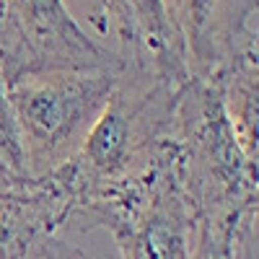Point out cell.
I'll return each instance as SVG.
<instances>
[{
	"mask_svg": "<svg viewBox=\"0 0 259 259\" xmlns=\"http://www.w3.org/2000/svg\"><path fill=\"white\" fill-rule=\"evenodd\" d=\"M184 83L135 65L124 68L78 153L50 174L70 200V221L148 179L174 156L177 101Z\"/></svg>",
	"mask_w": 259,
	"mask_h": 259,
	"instance_id": "cell-1",
	"label": "cell"
},
{
	"mask_svg": "<svg viewBox=\"0 0 259 259\" xmlns=\"http://www.w3.org/2000/svg\"><path fill=\"white\" fill-rule=\"evenodd\" d=\"M124 68H39L6 83L26 177H47L78 153Z\"/></svg>",
	"mask_w": 259,
	"mask_h": 259,
	"instance_id": "cell-2",
	"label": "cell"
},
{
	"mask_svg": "<svg viewBox=\"0 0 259 259\" xmlns=\"http://www.w3.org/2000/svg\"><path fill=\"white\" fill-rule=\"evenodd\" d=\"M174 143L182 187L197 221L207 215H256V163L236 143L212 73L189 75L182 85Z\"/></svg>",
	"mask_w": 259,
	"mask_h": 259,
	"instance_id": "cell-3",
	"label": "cell"
},
{
	"mask_svg": "<svg viewBox=\"0 0 259 259\" xmlns=\"http://www.w3.org/2000/svg\"><path fill=\"white\" fill-rule=\"evenodd\" d=\"M80 221L109 231L122 259H192L197 212L182 187L177 148L148 179L96 202Z\"/></svg>",
	"mask_w": 259,
	"mask_h": 259,
	"instance_id": "cell-4",
	"label": "cell"
},
{
	"mask_svg": "<svg viewBox=\"0 0 259 259\" xmlns=\"http://www.w3.org/2000/svg\"><path fill=\"white\" fill-rule=\"evenodd\" d=\"M70 215V200L50 174L18 179L0 194V259H83L57 239Z\"/></svg>",
	"mask_w": 259,
	"mask_h": 259,
	"instance_id": "cell-5",
	"label": "cell"
},
{
	"mask_svg": "<svg viewBox=\"0 0 259 259\" xmlns=\"http://www.w3.org/2000/svg\"><path fill=\"white\" fill-rule=\"evenodd\" d=\"M187 45L189 73L210 75L244 50H256V0H166Z\"/></svg>",
	"mask_w": 259,
	"mask_h": 259,
	"instance_id": "cell-6",
	"label": "cell"
},
{
	"mask_svg": "<svg viewBox=\"0 0 259 259\" xmlns=\"http://www.w3.org/2000/svg\"><path fill=\"white\" fill-rule=\"evenodd\" d=\"M39 68H124L127 60L89 36L65 0H8Z\"/></svg>",
	"mask_w": 259,
	"mask_h": 259,
	"instance_id": "cell-7",
	"label": "cell"
},
{
	"mask_svg": "<svg viewBox=\"0 0 259 259\" xmlns=\"http://www.w3.org/2000/svg\"><path fill=\"white\" fill-rule=\"evenodd\" d=\"M112 47L140 70L171 80H189V52L168 13L166 0H112Z\"/></svg>",
	"mask_w": 259,
	"mask_h": 259,
	"instance_id": "cell-8",
	"label": "cell"
},
{
	"mask_svg": "<svg viewBox=\"0 0 259 259\" xmlns=\"http://www.w3.org/2000/svg\"><path fill=\"white\" fill-rule=\"evenodd\" d=\"M212 75L221 83L223 106L231 119L236 143L241 145L244 156L256 163V96H259V65L256 50H244L226 57Z\"/></svg>",
	"mask_w": 259,
	"mask_h": 259,
	"instance_id": "cell-9",
	"label": "cell"
},
{
	"mask_svg": "<svg viewBox=\"0 0 259 259\" xmlns=\"http://www.w3.org/2000/svg\"><path fill=\"white\" fill-rule=\"evenodd\" d=\"M256 231V215H207L197 221L192 259H239Z\"/></svg>",
	"mask_w": 259,
	"mask_h": 259,
	"instance_id": "cell-10",
	"label": "cell"
},
{
	"mask_svg": "<svg viewBox=\"0 0 259 259\" xmlns=\"http://www.w3.org/2000/svg\"><path fill=\"white\" fill-rule=\"evenodd\" d=\"M29 70H39V62L16 24L8 0H0V78L8 83Z\"/></svg>",
	"mask_w": 259,
	"mask_h": 259,
	"instance_id": "cell-11",
	"label": "cell"
},
{
	"mask_svg": "<svg viewBox=\"0 0 259 259\" xmlns=\"http://www.w3.org/2000/svg\"><path fill=\"white\" fill-rule=\"evenodd\" d=\"M0 177L3 179H24V156L16 135V124L11 117L8 94H6V80L0 78Z\"/></svg>",
	"mask_w": 259,
	"mask_h": 259,
	"instance_id": "cell-12",
	"label": "cell"
},
{
	"mask_svg": "<svg viewBox=\"0 0 259 259\" xmlns=\"http://www.w3.org/2000/svg\"><path fill=\"white\" fill-rule=\"evenodd\" d=\"M78 3H80V11H83L85 21H89V26L96 31V36H101V41L104 39L114 41V3L112 0H78Z\"/></svg>",
	"mask_w": 259,
	"mask_h": 259,
	"instance_id": "cell-13",
	"label": "cell"
},
{
	"mask_svg": "<svg viewBox=\"0 0 259 259\" xmlns=\"http://www.w3.org/2000/svg\"><path fill=\"white\" fill-rule=\"evenodd\" d=\"M24 179H26V177H24ZM16 182H18V179H3V177H0V194H3V192H8V189H11Z\"/></svg>",
	"mask_w": 259,
	"mask_h": 259,
	"instance_id": "cell-14",
	"label": "cell"
}]
</instances>
